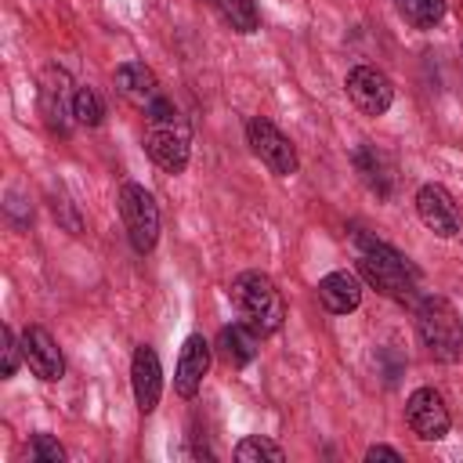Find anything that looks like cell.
<instances>
[{
    "mask_svg": "<svg viewBox=\"0 0 463 463\" xmlns=\"http://www.w3.org/2000/svg\"><path fill=\"white\" fill-rule=\"evenodd\" d=\"M344 87H347V98L354 101V109L365 112V116H383L394 101V83L376 65H354L347 72Z\"/></svg>",
    "mask_w": 463,
    "mask_h": 463,
    "instance_id": "7",
    "label": "cell"
},
{
    "mask_svg": "<svg viewBox=\"0 0 463 463\" xmlns=\"http://www.w3.org/2000/svg\"><path fill=\"white\" fill-rule=\"evenodd\" d=\"M232 304L239 307L242 322L253 326L260 336L282 329L286 304H282V293L275 289V282H271L264 271H242V275L232 282Z\"/></svg>",
    "mask_w": 463,
    "mask_h": 463,
    "instance_id": "3",
    "label": "cell"
},
{
    "mask_svg": "<svg viewBox=\"0 0 463 463\" xmlns=\"http://www.w3.org/2000/svg\"><path fill=\"white\" fill-rule=\"evenodd\" d=\"M116 90L137 109H148V105H156L163 98L159 94V80L145 61H123L116 69Z\"/></svg>",
    "mask_w": 463,
    "mask_h": 463,
    "instance_id": "14",
    "label": "cell"
},
{
    "mask_svg": "<svg viewBox=\"0 0 463 463\" xmlns=\"http://www.w3.org/2000/svg\"><path fill=\"white\" fill-rule=\"evenodd\" d=\"M394 4L412 29H434L445 18V0H394Z\"/></svg>",
    "mask_w": 463,
    "mask_h": 463,
    "instance_id": "18",
    "label": "cell"
},
{
    "mask_svg": "<svg viewBox=\"0 0 463 463\" xmlns=\"http://www.w3.org/2000/svg\"><path fill=\"white\" fill-rule=\"evenodd\" d=\"M22 358L25 365L40 376V380H61L65 376V358H61V347L54 344V336L43 329V326H25L22 333Z\"/></svg>",
    "mask_w": 463,
    "mask_h": 463,
    "instance_id": "9",
    "label": "cell"
},
{
    "mask_svg": "<svg viewBox=\"0 0 463 463\" xmlns=\"http://www.w3.org/2000/svg\"><path fill=\"white\" fill-rule=\"evenodd\" d=\"M354 246H358V271L376 293H383L398 304H420V293H416L420 275L405 253H398L394 246H387L365 232L354 235Z\"/></svg>",
    "mask_w": 463,
    "mask_h": 463,
    "instance_id": "1",
    "label": "cell"
},
{
    "mask_svg": "<svg viewBox=\"0 0 463 463\" xmlns=\"http://www.w3.org/2000/svg\"><path fill=\"white\" fill-rule=\"evenodd\" d=\"M29 456H33L36 463H65V449H61L51 434H33V441H29Z\"/></svg>",
    "mask_w": 463,
    "mask_h": 463,
    "instance_id": "22",
    "label": "cell"
},
{
    "mask_svg": "<svg viewBox=\"0 0 463 463\" xmlns=\"http://www.w3.org/2000/svg\"><path fill=\"white\" fill-rule=\"evenodd\" d=\"M354 170H358L362 184H365L373 195L387 199V195L394 192V163H391V156L380 152L376 145H358V148H354Z\"/></svg>",
    "mask_w": 463,
    "mask_h": 463,
    "instance_id": "15",
    "label": "cell"
},
{
    "mask_svg": "<svg viewBox=\"0 0 463 463\" xmlns=\"http://www.w3.org/2000/svg\"><path fill=\"white\" fill-rule=\"evenodd\" d=\"M246 141H250L253 156H257L271 174H279V177L297 174V166H300L297 148H293V141H289V137H286L271 119L253 116V119H250V127H246Z\"/></svg>",
    "mask_w": 463,
    "mask_h": 463,
    "instance_id": "6",
    "label": "cell"
},
{
    "mask_svg": "<svg viewBox=\"0 0 463 463\" xmlns=\"http://www.w3.org/2000/svg\"><path fill=\"white\" fill-rule=\"evenodd\" d=\"M130 387H134V402L141 412H152L159 405V394H163V369H159V358L148 344L134 347V358H130Z\"/></svg>",
    "mask_w": 463,
    "mask_h": 463,
    "instance_id": "11",
    "label": "cell"
},
{
    "mask_svg": "<svg viewBox=\"0 0 463 463\" xmlns=\"http://www.w3.org/2000/svg\"><path fill=\"white\" fill-rule=\"evenodd\" d=\"M365 459H391V463H402V452L391 449V445H373V449L365 452Z\"/></svg>",
    "mask_w": 463,
    "mask_h": 463,
    "instance_id": "24",
    "label": "cell"
},
{
    "mask_svg": "<svg viewBox=\"0 0 463 463\" xmlns=\"http://www.w3.org/2000/svg\"><path fill=\"white\" fill-rule=\"evenodd\" d=\"M416 213H420V221H423L434 235H441V239L459 235V210H456L452 195H449L441 184H423V188L416 192Z\"/></svg>",
    "mask_w": 463,
    "mask_h": 463,
    "instance_id": "10",
    "label": "cell"
},
{
    "mask_svg": "<svg viewBox=\"0 0 463 463\" xmlns=\"http://www.w3.org/2000/svg\"><path fill=\"white\" fill-rule=\"evenodd\" d=\"M145 119H148V127H145V152L166 174H181L188 166V152H192V134H188L184 116L166 98H159L156 105L145 109Z\"/></svg>",
    "mask_w": 463,
    "mask_h": 463,
    "instance_id": "2",
    "label": "cell"
},
{
    "mask_svg": "<svg viewBox=\"0 0 463 463\" xmlns=\"http://www.w3.org/2000/svg\"><path fill=\"white\" fill-rule=\"evenodd\" d=\"M72 98L69 94V76L61 69H47L43 87H40V105H43V119L51 130L65 134L69 130V116H72Z\"/></svg>",
    "mask_w": 463,
    "mask_h": 463,
    "instance_id": "13",
    "label": "cell"
},
{
    "mask_svg": "<svg viewBox=\"0 0 463 463\" xmlns=\"http://www.w3.org/2000/svg\"><path fill=\"white\" fill-rule=\"evenodd\" d=\"M405 423L412 427L416 438L423 441H441L449 434V409H445V398L434 391V387H420L409 394L405 402Z\"/></svg>",
    "mask_w": 463,
    "mask_h": 463,
    "instance_id": "8",
    "label": "cell"
},
{
    "mask_svg": "<svg viewBox=\"0 0 463 463\" xmlns=\"http://www.w3.org/2000/svg\"><path fill=\"white\" fill-rule=\"evenodd\" d=\"M318 300L329 315H351L362 304V282L351 271H329L318 282Z\"/></svg>",
    "mask_w": 463,
    "mask_h": 463,
    "instance_id": "16",
    "label": "cell"
},
{
    "mask_svg": "<svg viewBox=\"0 0 463 463\" xmlns=\"http://www.w3.org/2000/svg\"><path fill=\"white\" fill-rule=\"evenodd\" d=\"M72 119L80 127H98L105 119V105H101V98H98L94 87H80L76 90V98H72Z\"/></svg>",
    "mask_w": 463,
    "mask_h": 463,
    "instance_id": "21",
    "label": "cell"
},
{
    "mask_svg": "<svg viewBox=\"0 0 463 463\" xmlns=\"http://www.w3.org/2000/svg\"><path fill=\"white\" fill-rule=\"evenodd\" d=\"M210 373V344L206 336L192 333L181 347V358H177V373H174V387L181 398H195L199 387H203V376Z\"/></svg>",
    "mask_w": 463,
    "mask_h": 463,
    "instance_id": "12",
    "label": "cell"
},
{
    "mask_svg": "<svg viewBox=\"0 0 463 463\" xmlns=\"http://www.w3.org/2000/svg\"><path fill=\"white\" fill-rule=\"evenodd\" d=\"M416 333L430 358L459 362L463 358V318L445 297H423L416 304Z\"/></svg>",
    "mask_w": 463,
    "mask_h": 463,
    "instance_id": "4",
    "label": "cell"
},
{
    "mask_svg": "<svg viewBox=\"0 0 463 463\" xmlns=\"http://www.w3.org/2000/svg\"><path fill=\"white\" fill-rule=\"evenodd\" d=\"M235 459H239V463H282L286 452H282L275 441L253 434V438H242V441L235 445Z\"/></svg>",
    "mask_w": 463,
    "mask_h": 463,
    "instance_id": "19",
    "label": "cell"
},
{
    "mask_svg": "<svg viewBox=\"0 0 463 463\" xmlns=\"http://www.w3.org/2000/svg\"><path fill=\"white\" fill-rule=\"evenodd\" d=\"M257 329L253 326H246V322H232V326H224L221 329V340H217V347H221V358L232 365V369H242V365H250L253 358H257Z\"/></svg>",
    "mask_w": 463,
    "mask_h": 463,
    "instance_id": "17",
    "label": "cell"
},
{
    "mask_svg": "<svg viewBox=\"0 0 463 463\" xmlns=\"http://www.w3.org/2000/svg\"><path fill=\"white\" fill-rule=\"evenodd\" d=\"M18 358H22V340H14L11 329H4V376L18 373Z\"/></svg>",
    "mask_w": 463,
    "mask_h": 463,
    "instance_id": "23",
    "label": "cell"
},
{
    "mask_svg": "<svg viewBox=\"0 0 463 463\" xmlns=\"http://www.w3.org/2000/svg\"><path fill=\"white\" fill-rule=\"evenodd\" d=\"M213 4H217L221 18H224L235 33H253V29H257V22H260V14H257V4H253V0H213Z\"/></svg>",
    "mask_w": 463,
    "mask_h": 463,
    "instance_id": "20",
    "label": "cell"
},
{
    "mask_svg": "<svg viewBox=\"0 0 463 463\" xmlns=\"http://www.w3.org/2000/svg\"><path fill=\"white\" fill-rule=\"evenodd\" d=\"M119 217H123L130 246L137 253H152L156 242H159V206H156L152 192L134 184V181H127L119 188Z\"/></svg>",
    "mask_w": 463,
    "mask_h": 463,
    "instance_id": "5",
    "label": "cell"
}]
</instances>
